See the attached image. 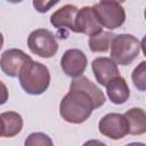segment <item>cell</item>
<instances>
[{
    "label": "cell",
    "mask_w": 146,
    "mask_h": 146,
    "mask_svg": "<svg viewBox=\"0 0 146 146\" xmlns=\"http://www.w3.org/2000/svg\"><path fill=\"white\" fill-rule=\"evenodd\" d=\"M98 130L103 136L113 140H119L129 133V124L123 114L108 113L100 119Z\"/></svg>",
    "instance_id": "cell-6"
},
{
    "label": "cell",
    "mask_w": 146,
    "mask_h": 146,
    "mask_svg": "<svg viewBox=\"0 0 146 146\" xmlns=\"http://www.w3.org/2000/svg\"><path fill=\"white\" fill-rule=\"evenodd\" d=\"M18 80L21 87L26 94L38 96L48 89L50 73L46 65L31 59L21 68Z\"/></svg>",
    "instance_id": "cell-2"
},
{
    "label": "cell",
    "mask_w": 146,
    "mask_h": 146,
    "mask_svg": "<svg viewBox=\"0 0 146 146\" xmlns=\"http://www.w3.org/2000/svg\"><path fill=\"white\" fill-rule=\"evenodd\" d=\"M102 31H103V26L98 22V18L92 7L86 6L79 9L74 22L75 33H83L91 36L100 33Z\"/></svg>",
    "instance_id": "cell-8"
},
{
    "label": "cell",
    "mask_w": 146,
    "mask_h": 146,
    "mask_svg": "<svg viewBox=\"0 0 146 146\" xmlns=\"http://www.w3.org/2000/svg\"><path fill=\"white\" fill-rule=\"evenodd\" d=\"M129 124V133L143 135L146 132V114L140 107H132L123 114Z\"/></svg>",
    "instance_id": "cell-13"
},
{
    "label": "cell",
    "mask_w": 146,
    "mask_h": 146,
    "mask_svg": "<svg viewBox=\"0 0 146 146\" xmlns=\"http://www.w3.org/2000/svg\"><path fill=\"white\" fill-rule=\"evenodd\" d=\"M131 79L133 82V86L139 90V91H145L146 89V62L143 60L139 63L137 67L132 71Z\"/></svg>",
    "instance_id": "cell-16"
},
{
    "label": "cell",
    "mask_w": 146,
    "mask_h": 146,
    "mask_svg": "<svg viewBox=\"0 0 146 146\" xmlns=\"http://www.w3.org/2000/svg\"><path fill=\"white\" fill-rule=\"evenodd\" d=\"M2 46H3V35H2V33L0 32V49L2 48Z\"/></svg>",
    "instance_id": "cell-23"
},
{
    "label": "cell",
    "mask_w": 146,
    "mask_h": 146,
    "mask_svg": "<svg viewBox=\"0 0 146 146\" xmlns=\"http://www.w3.org/2000/svg\"><path fill=\"white\" fill-rule=\"evenodd\" d=\"M58 1H33V6L39 13H46Z\"/></svg>",
    "instance_id": "cell-18"
},
{
    "label": "cell",
    "mask_w": 146,
    "mask_h": 146,
    "mask_svg": "<svg viewBox=\"0 0 146 146\" xmlns=\"http://www.w3.org/2000/svg\"><path fill=\"white\" fill-rule=\"evenodd\" d=\"M8 97H9L8 89H7L6 84L0 80V105L6 104L8 100Z\"/></svg>",
    "instance_id": "cell-19"
},
{
    "label": "cell",
    "mask_w": 146,
    "mask_h": 146,
    "mask_svg": "<svg viewBox=\"0 0 146 146\" xmlns=\"http://www.w3.org/2000/svg\"><path fill=\"white\" fill-rule=\"evenodd\" d=\"M106 94L113 104L121 105L128 100L130 96V90L127 81L121 75H119L113 78L106 84Z\"/></svg>",
    "instance_id": "cell-12"
},
{
    "label": "cell",
    "mask_w": 146,
    "mask_h": 146,
    "mask_svg": "<svg viewBox=\"0 0 146 146\" xmlns=\"http://www.w3.org/2000/svg\"><path fill=\"white\" fill-rule=\"evenodd\" d=\"M79 8L73 5H64L59 9H57L50 16V23L58 30H70L74 32V22Z\"/></svg>",
    "instance_id": "cell-11"
},
{
    "label": "cell",
    "mask_w": 146,
    "mask_h": 146,
    "mask_svg": "<svg viewBox=\"0 0 146 146\" xmlns=\"http://www.w3.org/2000/svg\"><path fill=\"white\" fill-rule=\"evenodd\" d=\"M88 59L80 49H68L60 58V67L63 72L73 79L79 78L86 71Z\"/></svg>",
    "instance_id": "cell-7"
},
{
    "label": "cell",
    "mask_w": 146,
    "mask_h": 146,
    "mask_svg": "<svg viewBox=\"0 0 146 146\" xmlns=\"http://www.w3.org/2000/svg\"><path fill=\"white\" fill-rule=\"evenodd\" d=\"M141 43L132 34H117L111 42V59L117 65H129L139 55Z\"/></svg>",
    "instance_id": "cell-3"
},
{
    "label": "cell",
    "mask_w": 146,
    "mask_h": 146,
    "mask_svg": "<svg viewBox=\"0 0 146 146\" xmlns=\"http://www.w3.org/2000/svg\"><path fill=\"white\" fill-rule=\"evenodd\" d=\"M27 46L32 54L41 58H51L58 51V43L52 32L47 29H36L27 38Z\"/></svg>",
    "instance_id": "cell-5"
},
{
    "label": "cell",
    "mask_w": 146,
    "mask_h": 146,
    "mask_svg": "<svg viewBox=\"0 0 146 146\" xmlns=\"http://www.w3.org/2000/svg\"><path fill=\"white\" fill-rule=\"evenodd\" d=\"M3 124H5V133L3 137L11 138L16 135H18L22 131L23 128V119L22 116L14 111L9 112H3L0 114Z\"/></svg>",
    "instance_id": "cell-14"
},
{
    "label": "cell",
    "mask_w": 146,
    "mask_h": 146,
    "mask_svg": "<svg viewBox=\"0 0 146 146\" xmlns=\"http://www.w3.org/2000/svg\"><path fill=\"white\" fill-rule=\"evenodd\" d=\"M106 98L103 91L87 76L72 80L70 91L59 104V114L68 123L80 124L91 115L95 108L104 105Z\"/></svg>",
    "instance_id": "cell-1"
},
{
    "label": "cell",
    "mask_w": 146,
    "mask_h": 146,
    "mask_svg": "<svg viewBox=\"0 0 146 146\" xmlns=\"http://www.w3.org/2000/svg\"><path fill=\"white\" fill-rule=\"evenodd\" d=\"M82 146H107V145L104 144V143L100 141V140H97V139H90V140H87Z\"/></svg>",
    "instance_id": "cell-20"
},
{
    "label": "cell",
    "mask_w": 146,
    "mask_h": 146,
    "mask_svg": "<svg viewBox=\"0 0 146 146\" xmlns=\"http://www.w3.org/2000/svg\"><path fill=\"white\" fill-rule=\"evenodd\" d=\"M3 133H5V124H3V121L0 116V137H2Z\"/></svg>",
    "instance_id": "cell-21"
},
{
    "label": "cell",
    "mask_w": 146,
    "mask_h": 146,
    "mask_svg": "<svg viewBox=\"0 0 146 146\" xmlns=\"http://www.w3.org/2000/svg\"><path fill=\"white\" fill-rule=\"evenodd\" d=\"M92 72L97 82L100 86L106 87V84L115 76L120 75L117 65L108 57H97L91 63Z\"/></svg>",
    "instance_id": "cell-10"
},
{
    "label": "cell",
    "mask_w": 146,
    "mask_h": 146,
    "mask_svg": "<svg viewBox=\"0 0 146 146\" xmlns=\"http://www.w3.org/2000/svg\"><path fill=\"white\" fill-rule=\"evenodd\" d=\"M115 34H113L112 32H104V31H102L98 34L91 35L89 36L88 40L89 49L92 52H106L110 49L111 42Z\"/></svg>",
    "instance_id": "cell-15"
},
{
    "label": "cell",
    "mask_w": 146,
    "mask_h": 146,
    "mask_svg": "<svg viewBox=\"0 0 146 146\" xmlns=\"http://www.w3.org/2000/svg\"><path fill=\"white\" fill-rule=\"evenodd\" d=\"M125 146H145V144L144 143H130Z\"/></svg>",
    "instance_id": "cell-22"
},
{
    "label": "cell",
    "mask_w": 146,
    "mask_h": 146,
    "mask_svg": "<svg viewBox=\"0 0 146 146\" xmlns=\"http://www.w3.org/2000/svg\"><path fill=\"white\" fill-rule=\"evenodd\" d=\"M98 22L108 30H115L125 22V11L119 1L105 0L92 6Z\"/></svg>",
    "instance_id": "cell-4"
},
{
    "label": "cell",
    "mask_w": 146,
    "mask_h": 146,
    "mask_svg": "<svg viewBox=\"0 0 146 146\" xmlns=\"http://www.w3.org/2000/svg\"><path fill=\"white\" fill-rule=\"evenodd\" d=\"M32 58L21 49H8L1 55L0 68L6 75L10 78H16L18 76L19 71L24 66V64H26Z\"/></svg>",
    "instance_id": "cell-9"
},
{
    "label": "cell",
    "mask_w": 146,
    "mask_h": 146,
    "mask_svg": "<svg viewBox=\"0 0 146 146\" xmlns=\"http://www.w3.org/2000/svg\"><path fill=\"white\" fill-rule=\"evenodd\" d=\"M24 146H54L51 138L43 132H33L27 136Z\"/></svg>",
    "instance_id": "cell-17"
}]
</instances>
